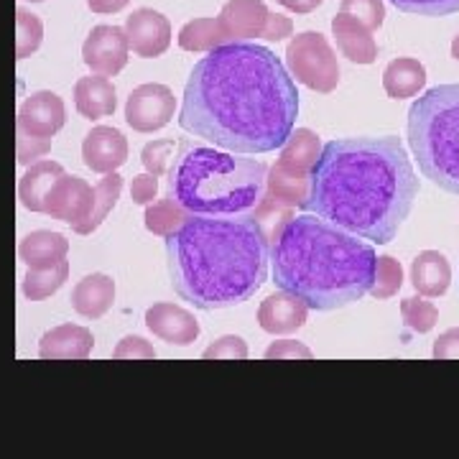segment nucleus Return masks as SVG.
<instances>
[{
    "label": "nucleus",
    "instance_id": "ea45409f",
    "mask_svg": "<svg viewBox=\"0 0 459 459\" xmlns=\"http://www.w3.org/2000/svg\"><path fill=\"white\" fill-rule=\"evenodd\" d=\"M159 177H153V174H141V177H135L131 184V197L135 204H151L156 195H159Z\"/></svg>",
    "mask_w": 459,
    "mask_h": 459
},
{
    "label": "nucleus",
    "instance_id": "2eb2a0df",
    "mask_svg": "<svg viewBox=\"0 0 459 459\" xmlns=\"http://www.w3.org/2000/svg\"><path fill=\"white\" fill-rule=\"evenodd\" d=\"M217 18L232 41H247L265 33L271 11L263 5V0H228Z\"/></svg>",
    "mask_w": 459,
    "mask_h": 459
},
{
    "label": "nucleus",
    "instance_id": "a18cd8bd",
    "mask_svg": "<svg viewBox=\"0 0 459 459\" xmlns=\"http://www.w3.org/2000/svg\"><path fill=\"white\" fill-rule=\"evenodd\" d=\"M283 8H289L291 13H312L325 0H279Z\"/></svg>",
    "mask_w": 459,
    "mask_h": 459
},
{
    "label": "nucleus",
    "instance_id": "f8f14e48",
    "mask_svg": "<svg viewBox=\"0 0 459 459\" xmlns=\"http://www.w3.org/2000/svg\"><path fill=\"white\" fill-rule=\"evenodd\" d=\"M66 120L65 100L59 98L56 92L41 90L33 92L31 98L26 100L18 108V133L23 135H33V138H54L56 133L62 131Z\"/></svg>",
    "mask_w": 459,
    "mask_h": 459
},
{
    "label": "nucleus",
    "instance_id": "de8ad7c7",
    "mask_svg": "<svg viewBox=\"0 0 459 459\" xmlns=\"http://www.w3.org/2000/svg\"><path fill=\"white\" fill-rule=\"evenodd\" d=\"M31 3H44V0H31Z\"/></svg>",
    "mask_w": 459,
    "mask_h": 459
},
{
    "label": "nucleus",
    "instance_id": "39448f33",
    "mask_svg": "<svg viewBox=\"0 0 459 459\" xmlns=\"http://www.w3.org/2000/svg\"><path fill=\"white\" fill-rule=\"evenodd\" d=\"M265 181V164L247 153L181 141L169 166L166 197L186 214L238 217L261 204Z\"/></svg>",
    "mask_w": 459,
    "mask_h": 459
},
{
    "label": "nucleus",
    "instance_id": "6e6552de",
    "mask_svg": "<svg viewBox=\"0 0 459 459\" xmlns=\"http://www.w3.org/2000/svg\"><path fill=\"white\" fill-rule=\"evenodd\" d=\"M174 110H177V100L166 84H141L128 95L126 120L133 131L153 133L169 126Z\"/></svg>",
    "mask_w": 459,
    "mask_h": 459
},
{
    "label": "nucleus",
    "instance_id": "5701e85b",
    "mask_svg": "<svg viewBox=\"0 0 459 459\" xmlns=\"http://www.w3.org/2000/svg\"><path fill=\"white\" fill-rule=\"evenodd\" d=\"M65 174L62 164L56 161H36V164L21 177L18 181V199L26 210L31 212H44V202L51 192L54 181Z\"/></svg>",
    "mask_w": 459,
    "mask_h": 459
},
{
    "label": "nucleus",
    "instance_id": "473e14b6",
    "mask_svg": "<svg viewBox=\"0 0 459 459\" xmlns=\"http://www.w3.org/2000/svg\"><path fill=\"white\" fill-rule=\"evenodd\" d=\"M401 286H403V268H401V263L394 261L391 255H380L370 296L373 299H391L394 294H398Z\"/></svg>",
    "mask_w": 459,
    "mask_h": 459
},
{
    "label": "nucleus",
    "instance_id": "9d476101",
    "mask_svg": "<svg viewBox=\"0 0 459 459\" xmlns=\"http://www.w3.org/2000/svg\"><path fill=\"white\" fill-rule=\"evenodd\" d=\"M92 197H95V189L87 181L80 179V177H69L65 171L59 179L54 181L51 192L47 195L44 214L69 222L74 228L82 220H87V214L92 210Z\"/></svg>",
    "mask_w": 459,
    "mask_h": 459
},
{
    "label": "nucleus",
    "instance_id": "a211bd4d",
    "mask_svg": "<svg viewBox=\"0 0 459 459\" xmlns=\"http://www.w3.org/2000/svg\"><path fill=\"white\" fill-rule=\"evenodd\" d=\"M92 332L80 325H62L47 332L39 342L41 360H84L92 352Z\"/></svg>",
    "mask_w": 459,
    "mask_h": 459
},
{
    "label": "nucleus",
    "instance_id": "ddd939ff",
    "mask_svg": "<svg viewBox=\"0 0 459 459\" xmlns=\"http://www.w3.org/2000/svg\"><path fill=\"white\" fill-rule=\"evenodd\" d=\"M82 161L95 174H113V171H117L120 166L128 161L126 135L117 128H110V126L92 128L82 143Z\"/></svg>",
    "mask_w": 459,
    "mask_h": 459
},
{
    "label": "nucleus",
    "instance_id": "6ab92c4d",
    "mask_svg": "<svg viewBox=\"0 0 459 459\" xmlns=\"http://www.w3.org/2000/svg\"><path fill=\"white\" fill-rule=\"evenodd\" d=\"M413 289L427 299H439L452 283V268L439 250H424L411 263Z\"/></svg>",
    "mask_w": 459,
    "mask_h": 459
},
{
    "label": "nucleus",
    "instance_id": "b1692460",
    "mask_svg": "<svg viewBox=\"0 0 459 459\" xmlns=\"http://www.w3.org/2000/svg\"><path fill=\"white\" fill-rule=\"evenodd\" d=\"M424 84H427V69L419 59L411 56L394 59L383 72V90L394 100L416 98L424 90Z\"/></svg>",
    "mask_w": 459,
    "mask_h": 459
},
{
    "label": "nucleus",
    "instance_id": "bb28decb",
    "mask_svg": "<svg viewBox=\"0 0 459 459\" xmlns=\"http://www.w3.org/2000/svg\"><path fill=\"white\" fill-rule=\"evenodd\" d=\"M120 192H123V177L113 171V174H105V179L100 181L95 186V197H92V210L87 214V220H82L80 225H74V232L77 235H90L102 225V220L110 214L117 199H120Z\"/></svg>",
    "mask_w": 459,
    "mask_h": 459
},
{
    "label": "nucleus",
    "instance_id": "4be33fe9",
    "mask_svg": "<svg viewBox=\"0 0 459 459\" xmlns=\"http://www.w3.org/2000/svg\"><path fill=\"white\" fill-rule=\"evenodd\" d=\"M66 250H69V240L65 235L49 232V230H36L21 240L18 258L29 268H49L54 263L65 261Z\"/></svg>",
    "mask_w": 459,
    "mask_h": 459
},
{
    "label": "nucleus",
    "instance_id": "f257e3e1",
    "mask_svg": "<svg viewBox=\"0 0 459 459\" xmlns=\"http://www.w3.org/2000/svg\"><path fill=\"white\" fill-rule=\"evenodd\" d=\"M299 92L286 65L253 41L202 56L184 87L179 126L232 153H271L291 138Z\"/></svg>",
    "mask_w": 459,
    "mask_h": 459
},
{
    "label": "nucleus",
    "instance_id": "7ed1b4c3",
    "mask_svg": "<svg viewBox=\"0 0 459 459\" xmlns=\"http://www.w3.org/2000/svg\"><path fill=\"white\" fill-rule=\"evenodd\" d=\"M166 255L181 301L214 312L243 304L268 281L271 246L255 217L192 214L166 238Z\"/></svg>",
    "mask_w": 459,
    "mask_h": 459
},
{
    "label": "nucleus",
    "instance_id": "4c0bfd02",
    "mask_svg": "<svg viewBox=\"0 0 459 459\" xmlns=\"http://www.w3.org/2000/svg\"><path fill=\"white\" fill-rule=\"evenodd\" d=\"M18 135V164H33L36 159L47 156L51 151L49 138H33V135H23V133H16Z\"/></svg>",
    "mask_w": 459,
    "mask_h": 459
},
{
    "label": "nucleus",
    "instance_id": "c85d7f7f",
    "mask_svg": "<svg viewBox=\"0 0 459 459\" xmlns=\"http://www.w3.org/2000/svg\"><path fill=\"white\" fill-rule=\"evenodd\" d=\"M268 186H271L273 199H283V202L296 204V207H304V202L309 197V177L294 174V171H289L279 164L271 169Z\"/></svg>",
    "mask_w": 459,
    "mask_h": 459
},
{
    "label": "nucleus",
    "instance_id": "a19ab883",
    "mask_svg": "<svg viewBox=\"0 0 459 459\" xmlns=\"http://www.w3.org/2000/svg\"><path fill=\"white\" fill-rule=\"evenodd\" d=\"M115 358L117 360H123V358H156V352H153V347L146 342V340H141V337H126L123 342L115 347Z\"/></svg>",
    "mask_w": 459,
    "mask_h": 459
},
{
    "label": "nucleus",
    "instance_id": "2f4dec72",
    "mask_svg": "<svg viewBox=\"0 0 459 459\" xmlns=\"http://www.w3.org/2000/svg\"><path fill=\"white\" fill-rule=\"evenodd\" d=\"M16 33H18L16 56L18 59H26V56H31L33 51L41 47V39H44V26H41L39 16L29 13L26 8H18L16 11Z\"/></svg>",
    "mask_w": 459,
    "mask_h": 459
},
{
    "label": "nucleus",
    "instance_id": "412c9836",
    "mask_svg": "<svg viewBox=\"0 0 459 459\" xmlns=\"http://www.w3.org/2000/svg\"><path fill=\"white\" fill-rule=\"evenodd\" d=\"M74 108L77 113L87 120H98L115 113L117 100H115V87L105 74L95 77H82L74 84Z\"/></svg>",
    "mask_w": 459,
    "mask_h": 459
},
{
    "label": "nucleus",
    "instance_id": "f3484780",
    "mask_svg": "<svg viewBox=\"0 0 459 459\" xmlns=\"http://www.w3.org/2000/svg\"><path fill=\"white\" fill-rule=\"evenodd\" d=\"M309 307L299 299L281 289L279 294H271L258 309V322L271 334H289L307 325Z\"/></svg>",
    "mask_w": 459,
    "mask_h": 459
},
{
    "label": "nucleus",
    "instance_id": "c03bdc74",
    "mask_svg": "<svg viewBox=\"0 0 459 459\" xmlns=\"http://www.w3.org/2000/svg\"><path fill=\"white\" fill-rule=\"evenodd\" d=\"M131 0H87L90 11L100 13V16H108V13H117L128 5Z\"/></svg>",
    "mask_w": 459,
    "mask_h": 459
},
{
    "label": "nucleus",
    "instance_id": "1a4fd4ad",
    "mask_svg": "<svg viewBox=\"0 0 459 459\" xmlns=\"http://www.w3.org/2000/svg\"><path fill=\"white\" fill-rule=\"evenodd\" d=\"M128 36L120 26H95L84 39L82 59L95 74L115 77L128 65Z\"/></svg>",
    "mask_w": 459,
    "mask_h": 459
},
{
    "label": "nucleus",
    "instance_id": "393cba45",
    "mask_svg": "<svg viewBox=\"0 0 459 459\" xmlns=\"http://www.w3.org/2000/svg\"><path fill=\"white\" fill-rule=\"evenodd\" d=\"M319 153H322L319 138L312 131H307V128H299L296 133H291V138L281 148L279 166L294 171V174H301V177H309V171H312L314 161L319 159Z\"/></svg>",
    "mask_w": 459,
    "mask_h": 459
},
{
    "label": "nucleus",
    "instance_id": "7c9ffc66",
    "mask_svg": "<svg viewBox=\"0 0 459 459\" xmlns=\"http://www.w3.org/2000/svg\"><path fill=\"white\" fill-rule=\"evenodd\" d=\"M401 316H403V325L416 332V334H427L431 329L437 327L439 322V309L427 301V296H411L401 301Z\"/></svg>",
    "mask_w": 459,
    "mask_h": 459
},
{
    "label": "nucleus",
    "instance_id": "58836bf2",
    "mask_svg": "<svg viewBox=\"0 0 459 459\" xmlns=\"http://www.w3.org/2000/svg\"><path fill=\"white\" fill-rule=\"evenodd\" d=\"M265 358L268 360H291V358H304L309 360L312 358V350L307 344L294 342V340H281V342H273L268 350H265Z\"/></svg>",
    "mask_w": 459,
    "mask_h": 459
},
{
    "label": "nucleus",
    "instance_id": "e433bc0d",
    "mask_svg": "<svg viewBox=\"0 0 459 459\" xmlns=\"http://www.w3.org/2000/svg\"><path fill=\"white\" fill-rule=\"evenodd\" d=\"M202 358H207V360H246L247 358V344L240 340V337H222V340H217L214 344H210L207 350H204V355Z\"/></svg>",
    "mask_w": 459,
    "mask_h": 459
},
{
    "label": "nucleus",
    "instance_id": "79ce46f5",
    "mask_svg": "<svg viewBox=\"0 0 459 459\" xmlns=\"http://www.w3.org/2000/svg\"><path fill=\"white\" fill-rule=\"evenodd\" d=\"M437 360H457L459 358V329H449L442 337L434 342V352Z\"/></svg>",
    "mask_w": 459,
    "mask_h": 459
},
{
    "label": "nucleus",
    "instance_id": "c9c22d12",
    "mask_svg": "<svg viewBox=\"0 0 459 459\" xmlns=\"http://www.w3.org/2000/svg\"><path fill=\"white\" fill-rule=\"evenodd\" d=\"M174 148H177L174 141H151V143H146L143 153H141V161L146 166L148 174H153V177L169 174V166L174 161Z\"/></svg>",
    "mask_w": 459,
    "mask_h": 459
},
{
    "label": "nucleus",
    "instance_id": "49530a36",
    "mask_svg": "<svg viewBox=\"0 0 459 459\" xmlns=\"http://www.w3.org/2000/svg\"><path fill=\"white\" fill-rule=\"evenodd\" d=\"M452 56L459 62V33L455 36V41H452Z\"/></svg>",
    "mask_w": 459,
    "mask_h": 459
},
{
    "label": "nucleus",
    "instance_id": "72a5a7b5",
    "mask_svg": "<svg viewBox=\"0 0 459 459\" xmlns=\"http://www.w3.org/2000/svg\"><path fill=\"white\" fill-rule=\"evenodd\" d=\"M391 3L401 13H411V16L442 18L459 11V0H391Z\"/></svg>",
    "mask_w": 459,
    "mask_h": 459
},
{
    "label": "nucleus",
    "instance_id": "9b49d317",
    "mask_svg": "<svg viewBox=\"0 0 459 459\" xmlns=\"http://www.w3.org/2000/svg\"><path fill=\"white\" fill-rule=\"evenodd\" d=\"M123 29H126V36H128V47L141 59H156L171 44V23H169V18L161 16L153 8L133 11Z\"/></svg>",
    "mask_w": 459,
    "mask_h": 459
},
{
    "label": "nucleus",
    "instance_id": "423d86ee",
    "mask_svg": "<svg viewBox=\"0 0 459 459\" xmlns=\"http://www.w3.org/2000/svg\"><path fill=\"white\" fill-rule=\"evenodd\" d=\"M409 146L421 174L459 195V84L427 90L409 110Z\"/></svg>",
    "mask_w": 459,
    "mask_h": 459
},
{
    "label": "nucleus",
    "instance_id": "cd10ccee",
    "mask_svg": "<svg viewBox=\"0 0 459 459\" xmlns=\"http://www.w3.org/2000/svg\"><path fill=\"white\" fill-rule=\"evenodd\" d=\"M66 276H69V263L66 261L54 263L49 268H31L23 276L21 291L31 301H44L47 296L56 294L65 286Z\"/></svg>",
    "mask_w": 459,
    "mask_h": 459
},
{
    "label": "nucleus",
    "instance_id": "a878e982",
    "mask_svg": "<svg viewBox=\"0 0 459 459\" xmlns=\"http://www.w3.org/2000/svg\"><path fill=\"white\" fill-rule=\"evenodd\" d=\"M232 39L220 23V18H195L179 31V47L184 51H212Z\"/></svg>",
    "mask_w": 459,
    "mask_h": 459
},
{
    "label": "nucleus",
    "instance_id": "f704fd0d",
    "mask_svg": "<svg viewBox=\"0 0 459 459\" xmlns=\"http://www.w3.org/2000/svg\"><path fill=\"white\" fill-rule=\"evenodd\" d=\"M340 11L358 18L370 31H377L383 26V21H385V5H383V0H342Z\"/></svg>",
    "mask_w": 459,
    "mask_h": 459
},
{
    "label": "nucleus",
    "instance_id": "4468645a",
    "mask_svg": "<svg viewBox=\"0 0 459 459\" xmlns=\"http://www.w3.org/2000/svg\"><path fill=\"white\" fill-rule=\"evenodd\" d=\"M146 327L171 344H192L199 337V325L195 314L177 304H153L146 312Z\"/></svg>",
    "mask_w": 459,
    "mask_h": 459
},
{
    "label": "nucleus",
    "instance_id": "37998d69",
    "mask_svg": "<svg viewBox=\"0 0 459 459\" xmlns=\"http://www.w3.org/2000/svg\"><path fill=\"white\" fill-rule=\"evenodd\" d=\"M294 31V23H291V18L286 16H273L268 18V26H265V33H263V39H268V41H281V39H286V36H291Z\"/></svg>",
    "mask_w": 459,
    "mask_h": 459
},
{
    "label": "nucleus",
    "instance_id": "0eeeda50",
    "mask_svg": "<svg viewBox=\"0 0 459 459\" xmlns=\"http://www.w3.org/2000/svg\"><path fill=\"white\" fill-rule=\"evenodd\" d=\"M286 65L296 77V82H301L314 92L327 95L340 82L337 54L329 47L327 36H322L319 31H304L294 36L286 47Z\"/></svg>",
    "mask_w": 459,
    "mask_h": 459
},
{
    "label": "nucleus",
    "instance_id": "dca6fc26",
    "mask_svg": "<svg viewBox=\"0 0 459 459\" xmlns=\"http://www.w3.org/2000/svg\"><path fill=\"white\" fill-rule=\"evenodd\" d=\"M332 33L337 39V49L342 56H347L355 65H373L377 59V44L373 39V31L360 23L350 13H337L332 18Z\"/></svg>",
    "mask_w": 459,
    "mask_h": 459
},
{
    "label": "nucleus",
    "instance_id": "aec40b11",
    "mask_svg": "<svg viewBox=\"0 0 459 459\" xmlns=\"http://www.w3.org/2000/svg\"><path fill=\"white\" fill-rule=\"evenodd\" d=\"M115 301V281L105 273L84 276L74 291H72V307L74 312L82 314L87 319H100L110 312Z\"/></svg>",
    "mask_w": 459,
    "mask_h": 459
},
{
    "label": "nucleus",
    "instance_id": "f03ea898",
    "mask_svg": "<svg viewBox=\"0 0 459 459\" xmlns=\"http://www.w3.org/2000/svg\"><path fill=\"white\" fill-rule=\"evenodd\" d=\"M419 189L401 138H337L314 161L304 210L350 235L388 246L409 220Z\"/></svg>",
    "mask_w": 459,
    "mask_h": 459
},
{
    "label": "nucleus",
    "instance_id": "20e7f679",
    "mask_svg": "<svg viewBox=\"0 0 459 459\" xmlns=\"http://www.w3.org/2000/svg\"><path fill=\"white\" fill-rule=\"evenodd\" d=\"M276 286L299 296L314 312H334L370 294L377 255L316 214L291 217L271 250Z\"/></svg>",
    "mask_w": 459,
    "mask_h": 459
},
{
    "label": "nucleus",
    "instance_id": "c756f323",
    "mask_svg": "<svg viewBox=\"0 0 459 459\" xmlns=\"http://www.w3.org/2000/svg\"><path fill=\"white\" fill-rule=\"evenodd\" d=\"M184 220H186V212L181 210L177 202H171L169 197L146 204V228L151 230L153 235L169 238L174 230L179 228Z\"/></svg>",
    "mask_w": 459,
    "mask_h": 459
}]
</instances>
